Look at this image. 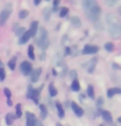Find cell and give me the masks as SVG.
<instances>
[{
	"label": "cell",
	"instance_id": "cell-1",
	"mask_svg": "<svg viewBox=\"0 0 121 126\" xmlns=\"http://www.w3.org/2000/svg\"><path fill=\"white\" fill-rule=\"evenodd\" d=\"M82 7L85 16L91 22H99L101 15V9L98 3L94 0H84L82 1Z\"/></svg>",
	"mask_w": 121,
	"mask_h": 126
},
{
	"label": "cell",
	"instance_id": "cell-2",
	"mask_svg": "<svg viewBox=\"0 0 121 126\" xmlns=\"http://www.w3.org/2000/svg\"><path fill=\"white\" fill-rule=\"evenodd\" d=\"M35 43L42 49H47L49 46V39L47 31L44 27H41L39 28L38 34L35 40Z\"/></svg>",
	"mask_w": 121,
	"mask_h": 126
},
{
	"label": "cell",
	"instance_id": "cell-3",
	"mask_svg": "<svg viewBox=\"0 0 121 126\" xmlns=\"http://www.w3.org/2000/svg\"><path fill=\"white\" fill-rule=\"evenodd\" d=\"M12 12H13L12 4L7 3L6 6L4 7V8L0 12V27H3L7 22V21L10 17Z\"/></svg>",
	"mask_w": 121,
	"mask_h": 126
},
{
	"label": "cell",
	"instance_id": "cell-4",
	"mask_svg": "<svg viewBox=\"0 0 121 126\" xmlns=\"http://www.w3.org/2000/svg\"><path fill=\"white\" fill-rule=\"evenodd\" d=\"M42 88H43V85H41L40 88H37V89H33L32 86L29 85L28 90H27V98L33 100L35 104H38L39 98H40V92H41Z\"/></svg>",
	"mask_w": 121,
	"mask_h": 126
},
{
	"label": "cell",
	"instance_id": "cell-5",
	"mask_svg": "<svg viewBox=\"0 0 121 126\" xmlns=\"http://www.w3.org/2000/svg\"><path fill=\"white\" fill-rule=\"evenodd\" d=\"M109 33L114 39H119L121 37V23L116 25L109 26Z\"/></svg>",
	"mask_w": 121,
	"mask_h": 126
},
{
	"label": "cell",
	"instance_id": "cell-6",
	"mask_svg": "<svg viewBox=\"0 0 121 126\" xmlns=\"http://www.w3.org/2000/svg\"><path fill=\"white\" fill-rule=\"evenodd\" d=\"M20 70L23 75L28 76L31 74L32 71V65L28 61H23L20 64Z\"/></svg>",
	"mask_w": 121,
	"mask_h": 126
},
{
	"label": "cell",
	"instance_id": "cell-7",
	"mask_svg": "<svg viewBox=\"0 0 121 126\" xmlns=\"http://www.w3.org/2000/svg\"><path fill=\"white\" fill-rule=\"evenodd\" d=\"M105 21L108 23L109 26L111 25H116V24H120V21L119 20V18L117 17V16H115L114 13H108L105 16Z\"/></svg>",
	"mask_w": 121,
	"mask_h": 126
},
{
	"label": "cell",
	"instance_id": "cell-8",
	"mask_svg": "<svg viewBox=\"0 0 121 126\" xmlns=\"http://www.w3.org/2000/svg\"><path fill=\"white\" fill-rule=\"evenodd\" d=\"M99 51V47L96 46H91V45H85L83 49L82 53L84 54H93Z\"/></svg>",
	"mask_w": 121,
	"mask_h": 126
},
{
	"label": "cell",
	"instance_id": "cell-9",
	"mask_svg": "<svg viewBox=\"0 0 121 126\" xmlns=\"http://www.w3.org/2000/svg\"><path fill=\"white\" fill-rule=\"evenodd\" d=\"M26 118H27V122H26V125L27 126H35L36 124V116L35 115H33L32 113L27 111L26 113Z\"/></svg>",
	"mask_w": 121,
	"mask_h": 126
},
{
	"label": "cell",
	"instance_id": "cell-10",
	"mask_svg": "<svg viewBox=\"0 0 121 126\" xmlns=\"http://www.w3.org/2000/svg\"><path fill=\"white\" fill-rule=\"evenodd\" d=\"M72 108L73 111H74V113L78 116V117H81V116L84 115V110L74 101L72 102Z\"/></svg>",
	"mask_w": 121,
	"mask_h": 126
},
{
	"label": "cell",
	"instance_id": "cell-11",
	"mask_svg": "<svg viewBox=\"0 0 121 126\" xmlns=\"http://www.w3.org/2000/svg\"><path fill=\"white\" fill-rule=\"evenodd\" d=\"M42 73V68H37L35 69L34 71H32L31 73V81L32 82H37V81L39 80V78H40V75Z\"/></svg>",
	"mask_w": 121,
	"mask_h": 126
},
{
	"label": "cell",
	"instance_id": "cell-12",
	"mask_svg": "<svg viewBox=\"0 0 121 126\" xmlns=\"http://www.w3.org/2000/svg\"><path fill=\"white\" fill-rule=\"evenodd\" d=\"M13 31L15 32V35L17 36H22V35L26 32V30L24 27H20L18 23H15L13 25Z\"/></svg>",
	"mask_w": 121,
	"mask_h": 126
},
{
	"label": "cell",
	"instance_id": "cell-13",
	"mask_svg": "<svg viewBox=\"0 0 121 126\" xmlns=\"http://www.w3.org/2000/svg\"><path fill=\"white\" fill-rule=\"evenodd\" d=\"M32 37V35H31V33L29 31H27V32H26L24 34H23L22 36L20 37L19 40H18V43L20 45H23V44H26L27 42L29 40L30 38Z\"/></svg>",
	"mask_w": 121,
	"mask_h": 126
},
{
	"label": "cell",
	"instance_id": "cell-14",
	"mask_svg": "<svg viewBox=\"0 0 121 126\" xmlns=\"http://www.w3.org/2000/svg\"><path fill=\"white\" fill-rule=\"evenodd\" d=\"M37 29H38V22L34 21V22H32V24H31V28L29 30L31 35H32V37H34L35 35L37 34Z\"/></svg>",
	"mask_w": 121,
	"mask_h": 126
},
{
	"label": "cell",
	"instance_id": "cell-15",
	"mask_svg": "<svg viewBox=\"0 0 121 126\" xmlns=\"http://www.w3.org/2000/svg\"><path fill=\"white\" fill-rule=\"evenodd\" d=\"M115 94H121V88L115 87V88H110L107 91V96L109 98L113 97Z\"/></svg>",
	"mask_w": 121,
	"mask_h": 126
},
{
	"label": "cell",
	"instance_id": "cell-16",
	"mask_svg": "<svg viewBox=\"0 0 121 126\" xmlns=\"http://www.w3.org/2000/svg\"><path fill=\"white\" fill-rule=\"evenodd\" d=\"M101 115H102V117H103L104 120H105L106 122H109V123L112 122V115H111V114L109 112V111L102 110L101 111Z\"/></svg>",
	"mask_w": 121,
	"mask_h": 126
},
{
	"label": "cell",
	"instance_id": "cell-17",
	"mask_svg": "<svg viewBox=\"0 0 121 126\" xmlns=\"http://www.w3.org/2000/svg\"><path fill=\"white\" fill-rule=\"evenodd\" d=\"M71 22L74 27L79 28L81 26V22H80V19L76 16H73L71 17Z\"/></svg>",
	"mask_w": 121,
	"mask_h": 126
},
{
	"label": "cell",
	"instance_id": "cell-18",
	"mask_svg": "<svg viewBox=\"0 0 121 126\" xmlns=\"http://www.w3.org/2000/svg\"><path fill=\"white\" fill-rule=\"evenodd\" d=\"M39 108H40V110H41V113H40V116H41V119L42 120H45L47 115V108L45 105L42 104L39 106Z\"/></svg>",
	"mask_w": 121,
	"mask_h": 126
},
{
	"label": "cell",
	"instance_id": "cell-19",
	"mask_svg": "<svg viewBox=\"0 0 121 126\" xmlns=\"http://www.w3.org/2000/svg\"><path fill=\"white\" fill-rule=\"evenodd\" d=\"M56 107L57 108V110H58V116L60 118H63L64 116H65V112H64V109L62 107V105H61L60 102H56Z\"/></svg>",
	"mask_w": 121,
	"mask_h": 126
},
{
	"label": "cell",
	"instance_id": "cell-20",
	"mask_svg": "<svg viewBox=\"0 0 121 126\" xmlns=\"http://www.w3.org/2000/svg\"><path fill=\"white\" fill-rule=\"evenodd\" d=\"M48 90H49V93H50V96H56V94H57V90H56V87H54L53 82H51L49 84Z\"/></svg>",
	"mask_w": 121,
	"mask_h": 126
},
{
	"label": "cell",
	"instance_id": "cell-21",
	"mask_svg": "<svg viewBox=\"0 0 121 126\" xmlns=\"http://www.w3.org/2000/svg\"><path fill=\"white\" fill-rule=\"evenodd\" d=\"M16 63H17V57L16 56H13L10 60L8 61V66L9 67L11 70H14L16 68Z\"/></svg>",
	"mask_w": 121,
	"mask_h": 126
},
{
	"label": "cell",
	"instance_id": "cell-22",
	"mask_svg": "<svg viewBox=\"0 0 121 126\" xmlns=\"http://www.w3.org/2000/svg\"><path fill=\"white\" fill-rule=\"evenodd\" d=\"M96 62H97V60L96 58L91 59V62H90L89 68H88V71L90 73H93L94 70H95V67H96Z\"/></svg>",
	"mask_w": 121,
	"mask_h": 126
},
{
	"label": "cell",
	"instance_id": "cell-23",
	"mask_svg": "<svg viewBox=\"0 0 121 126\" xmlns=\"http://www.w3.org/2000/svg\"><path fill=\"white\" fill-rule=\"evenodd\" d=\"M14 120H15V117H14V116L12 115V114H10V113L7 114V115H6V117H5V121H6V124L8 126H10L13 123Z\"/></svg>",
	"mask_w": 121,
	"mask_h": 126
},
{
	"label": "cell",
	"instance_id": "cell-24",
	"mask_svg": "<svg viewBox=\"0 0 121 126\" xmlns=\"http://www.w3.org/2000/svg\"><path fill=\"white\" fill-rule=\"evenodd\" d=\"M80 87L79 81H78L77 79L73 80V82L72 83V91H74V92H79L80 91Z\"/></svg>",
	"mask_w": 121,
	"mask_h": 126
},
{
	"label": "cell",
	"instance_id": "cell-25",
	"mask_svg": "<svg viewBox=\"0 0 121 126\" xmlns=\"http://www.w3.org/2000/svg\"><path fill=\"white\" fill-rule=\"evenodd\" d=\"M51 9L49 8H44L43 10V16H44V19L46 21H48L50 17H51Z\"/></svg>",
	"mask_w": 121,
	"mask_h": 126
},
{
	"label": "cell",
	"instance_id": "cell-26",
	"mask_svg": "<svg viewBox=\"0 0 121 126\" xmlns=\"http://www.w3.org/2000/svg\"><path fill=\"white\" fill-rule=\"evenodd\" d=\"M27 54H28V57L32 59V60H34L35 59V55H34V47H33L32 45L29 46L28 47V50H27Z\"/></svg>",
	"mask_w": 121,
	"mask_h": 126
},
{
	"label": "cell",
	"instance_id": "cell-27",
	"mask_svg": "<svg viewBox=\"0 0 121 126\" xmlns=\"http://www.w3.org/2000/svg\"><path fill=\"white\" fill-rule=\"evenodd\" d=\"M87 94H88L89 97L94 99L95 98V92H94V87L92 85H89L88 88H87Z\"/></svg>",
	"mask_w": 121,
	"mask_h": 126
},
{
	"label": "cell",
	"instance_id": "cell-28",
	"mask_svg": "<svg viewBox=\"0 0 121 126\" xmlns=\"http://www.w3.org/2000/svg\"><path fill=\"white\" fill-rule=\"evenodd\" d=\"M23 112H22V108H21V104H17L16 106V116L17 118H21L22 117Z\"/></svg>",
	"mask_w": 121,
	"mask_h": 126
},
{
	"label": "cell",
	"instance_id": "cell-29",
	"mask_svg": "<svg viewBox=\"0 0 121 126\" xmlns=\"http://www.w3.org/2000/svg\"><path fill=\"white\" fill-rule=\"evenodd\" d=\"M28 14H29V12H28L27 10L23 9V10H21L19 12V13H18V16H19V18H21V19H24L28 16Z\"/></svg>",
	"mask_w": 121,
	"mask_h": 126
},
{
	"label": "cell",
	"instance_id": "cell-30",
	"mask_svg": "<svg viewBox=\"0 0 121 126\" xmlns=\"http://www.w3.org/2000/svg\"><path fill=\"white\" fill-rule=\"evenodd\" d=\"M115 48V45H114L112 42H107V43L105 44V49L109 52H111Z\"/></svg>",
	"mask_w": 121,
	"mask_h": 126
},
{
	"label": "cell",
	"instance_id": "cell-31",
	"mask_svg": "<svg viewBox=\"0 0 121 126\" xmlns=\"http://www.w3.org/2000/svg\"><path fill=\"white\" fill-rule=\"evenodd\" d=\"M5 77H6V73L5 70H4V68H0V81L3 82L5 79Z\"/></svg>",
	"mask_w": 121,
	"mask_h": 126
},
{
	"label": "cell",
	"instance_id": "cell-32",
	"mask_svg": "<svg viewBox=\"0 0 121 126\" xmlns=\"http://www.w3.org/2000/svg\"><path fill=\"white\" fill-rule=\"evenodd\" d=\"M95 28L99 31H102V30H104V26L99 22H96L95 23Z\"/></svg>",
	"mask_w": 121,
	"mask_h": 126
},
{
	"label": "cell",
	"instance_id": "cell-33",
	"mask_svg": "<svg viewBox=\"0 0 121 126\" xmlns=\"http://www.w3.org/2000/svg\"><path fill=\"white\" fill-rule=\"evenodd\" d=\"M103 104H104V99H103V97L99 96V98L97 99V101H96L97 107H98V108L101 107V106H103Z\"/></svg>",
	"mask_w": 121,
	"mask_h": 126
},
{
	"label": "cell",
	"instance_id": "cell-34",
	"mask_svg": "<svg viewBox=\"0 0 121 126\" xmlns=\"http://www.w3.org/2000/svg\"><path fill=\"white\" fill-rule=\"evenodd\" d=\"M117 3V1L116 0H106L105 1V4L109 7H113L114 5Z\"/></svg>",
	"mask_w": 121,
	"mask_h": 126
},
{
	"label": "cell",
	"instance_id": "cell-35",
	"mask_svg": "<svg viewBox=\"0 0 121 126\" xmlns=\"http://www.w3.org/2000/svg\"><path fill=\"white\" fill-rule=\"evenodd\" d=\"M68 8H61V10L60 12V16L61 17H63V16H65L66 14L68 13Z\"/></svg>",
	"mask_w": 121,
	"mask_h": 126
},
{
	"label": "cell",
	"instance_id": "cell-36",
	"mask_svg": "<svg viewBox=\"0 0 121 126\" xmlns=\"http://www.w3.org/2000/svg\"><path fill=\"white\" fill-rule=\"evenodd\" d=\"M3 92H4V94H5V96L8 97V99H10V97H11V91L9 90L8 88H4L3 90Z\"/></svg>",
	"mask_w": 121,
	"mask_h": 126
},
{
	"label": "cell",
	"instance_id": "cell-37",
	"mask_svg": "<svg viewBox=\"0 0 121 126\" xmlns=\"http://www.w3.org/2000/svg\"><path fill=\"white\" fill-rule=\"evenodd\" d=\"M70 76L72 77L73 79H76V77H77V73H76V71L75 70H72V72L70 73Z\"/></svg>",
	"mask_w": 121,
	"mask_h": 126
},
{
	"label": "cell",
	"instance_id": "cell-38",
	"mask_svg": "<svg viewBox=\"0 0 121 126\" xmlns=\"http://www.w3.org/2000/svg\"><path fill=\"white\" fill-rule=\"evenodd\" d=\"M59 3H60V1H59V0H55V1H53V6L54 7H57V5Z\"/></svg>",
	"mask_w": 121,
	"mask_h": 126
},
{
	"label": "cell",
	"instance_id": "cell-39",
	"mask_svg": "<svg viewBox=\"0 0 121 126\" xmlns=\"http://www.w3.org/2000/svg\"><path fill=\"white\" fill-rule=\"evenodd\" d=\"M7 103H8V106H13V101H11V99H8V101H7Z\"/></svg>",
	"mask_w": 121,
	"mask_h": 126
},
{
	"label": "cell",
	"instance_id": "cell-40",
	"mask_svg": "<svg viewBox=\"0 0 121 126\" xmlns=\"http://www.w3.org/2000/svg\"><path fill=\"white\" fill-rule=\"evenodd\" d=\"M35 126H43V125H42V124L40 122V121L37 120L36 121V124H35Z\"/></svg>",
	"mask_w": 121,
	"mask_h": 126
},
{
	"label": "cell",
	"instance_id": "cell-41",
	"mask_svg": "<svg viewBox=\"0 0 121 126\" xmlns=\"http://www.w3.org/2000/svg\"><path fill=\"white\" fill-rule=\"evenodd\" d=\"M113 68H119V69H120L121 68V67H119V65L117 64V63H113Z\"/></svg>",
	"mask_w": 121,
	"mask_h": 126
},
{
	"label": "cell",
	"instance_id": "cell-42",
	"mask_svg": "<svg viewBox=\"0 0 121 126\" xmlns=\"http://www.w3.org/2000/svg\"><path fill=\"white\" fill-rule=\"evenodd\" d=\"M70 52H71V49H70V48H66V54L67 55V54H70Z\"/></svg>",
	"mask_w": 121,
	"mask_h": 126
},
{
	"label": "cell",
	"instance_id": "cell-43",
	"mask_svg": "<svg viewBox=\"0 0 121 126\" xmlns=\"http://www.w3.org/2000/svg\"><path fill=\"white\" fill-rule=\"evenodd\" d=\"M52 74L54 75V76H56V75H57V72H56V71L55 70V68H53V69H52Z\"/></svg>",
	"mask_w": 121,
	"mask_h": 126
},
{
	"label": "cell",
	"instance_id": "cell-44",
	"mask_svg": "<svg viewBox=\"0 0 121 126\" xmlns=\"http://www.w3.org/2000/svg\"><path fill=\"white\" fill-rule=\"evenodd\" d=\"M40 3H41V1H40V0H38V1H36V0H35V1H34L35 5H38V4H40Z\"/></svg>",
	"mask_w": 121,
	"mask_h": 126
},
{
	"label": "cell",
	"instance_id": "cell-45",
	"mask_svg": "<svg viewBox=\"0 0 121 126\" xmlns=\"http://www.w3.org/2000/svg\"><path fill=\"white\" fill-rule=\"evenodd\" d=\"M118 11H119V13H120V16H121V7H120V8H119V9H118Z\"/></svg>",
	"mask_w": 121,
	"mask_h": 126
},
{
	"label": "cell",
	"instance_id": "cell-46",
	"mask_svg": "<svg viewBox=\"0 0 121 126\" xmlns=\"http://www.w3.org/2000/svg\"><path fill=\"white\" fill-rule=\"evenodd\" d=\"M118 121H119L120 123H121V117H120V118L118 119Z\"/></svg>",
	"mask_w": 121,
	"mask_h": 126
},
{
	"label": "cell",
	"instance_id": "cell-47",
	"mask_svg": "<svg viewBox=\"0 0 121 126\" xmlns=\"http://www.w3.org/2000/svg\"><path fill=\"white\" fill-rule=\"evenodd\" d=\"M56 126H62V125H61V124H60V123H58V124H57V125H56Z\"/></svg>",
	"mask_w": 121,
	"mask_h": 126
},
{
	"label": "cell",
	"instance_id": "cell-48",
	"mask_svg": "<svg viewBox=\"0 0 121 126\" xmlns=\"http://www.w3.org/2000/svg\"><path fill=\"white\" fill-rule=\"evenodd\" d=\"M99 126H105V125H99Z\"/></svg>",
	"mask_w": 121,
	"mask_h": 126
}]
</instances>
